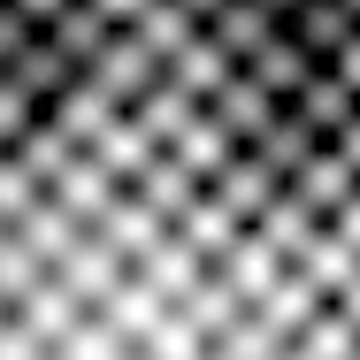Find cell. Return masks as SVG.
I'll use <instances>...</instances> for the list:
<instances>
[{
  "instance_id": "6da1fadb",
  "label": "cell",
  "mask_w": 360,
  "mask_h": 360,
  "mask_svg": "<svg viewBox=\"0 0 360 360\" xmlns=\"http://www.w3.org/2000/svg\"><path fill=\"white\" fill-rule=\"evenodd\" d=\"M0 360H360V131L0 100Z\"/></svg>"
}]
</instances>
